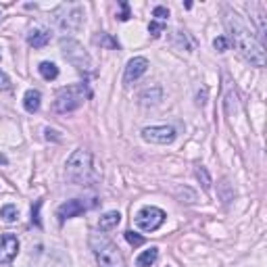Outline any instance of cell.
<instances>
[{
  "instance_id": "1",
  "label": "cell",
  "mask_w": 267,
  "mask_h": 267,
  "mask_svg": "<svg viewBox=\"0 0 267 267\" xmlns=\"http://www.w3.org/2000/svg\"><path fill=\"white\" fill-rule=\"evenodd\" d=\"M225 28L230 32V40L234 44V48L242 55L250 65L255 67H263L265 65V48L261 44L259 38L252 34V30L240 19L238 13H227L225 17Z\"/></svg>"
},
{
  "instance_id": "2",
  "label": "cell",
  "mask_w": 267,
  "mask_h": 267,
  "mask_svg": "<svg viewBox=\"0 0 267 267\" xmlns=\"http://www.w3.org/2000/svg\"><path fill=\"white\" fill-rule=\"evenodd\" d=\"M65 177L69 184L75 186H84L92 180V155L90 150H75L73 155L67 159L65 165Z\"/></svg>"
},
{
  "instance_id": "3",
  "label": "cell",
  "mask_w": 267,
  "mask_h": 267,
  "mask_svg": "<svg viewBox=\"0 0 267 267\" xmlns=\"http://www.w3.org/2000/svg\"><path fill=\"white\" fill-rule=\"evenodd\" d=\"M90 244L100 267H125V259L119 246L115 242H111L105 234H92Z\"/></svg>"
},
{
  "instance_id": "4",
  "label": "cell",
  "mask_w": 267,
  "mask_h": 267,
  "mask_svg": "<svg viewBox=\"0 0 267 267\" xmlns=\"http://www.w3.org/2000/svg\"><path fill=\"white\" fill-rule=\"evenodd\" d=\"M86 98H88V92H86L84 84H73V86L63 88V90L57 94L53 109L57 113H61V115H65V113H73L75 109H80L84 105Z\"/></svg>"
},
{
  "instance_id": "5",
  "label": "cell",
  "mask_w": 267,
  "mask_h": 267,
  "mask_svg": "<svg viewBox=\"0 0 267 267\" xmlns=\"http://www.w3.org/2000/svg\"><path fill=\"white\" fill-rule=\"evenodd\" d=\"M53 21L61 32H75L82 25V9L73 5H63L55 11Z\"/></svg>"
},
{
  "instance_id": "6",
  "label": "cell",
  "mask_w": 267,
  "mask_h": 267,
  "mask_svg": "<svg viewBox=\"0 0 267 267\" xmlns=\"http://www.w3.org/2000/svg\"><path fill=\"white\" fill-rule=\"evenodd\" d=\"M163 221H165V213L157 207H144V209H140L138 215H136V225L144 232L159 230V227L163 225Z\"/></svg>"
},
{
  "instance_id": "7",
  "label": "cell",
  "mask_w": 267,
  "mask_h": 267,
  "mask_svg": "<svg viewBox=\"0 0 267 267\" xmlns=\"http://www.w3.org/2000/svg\"><path fill=\"white\" fill-rule=\"evenodd\" d=\"M63 55H65V59L69 63H73L78 69H90L92 67V61L90 57H88L84 53V48L78 44V42H73V40H63Z\"/></svg>"
},
{
  "instance_id": "8",
  "label": "cell",
  "mask_w": 267,
  "mask_h": 267,
  "mask_svg": "<svg viewBox=\"0 0 267 267\" xmlns=\"http://www.w3.org/2000/svg\"><path fill=\"white\" fill-rule=\"evenodd\" d=\"M142 138L150 144H169L175 138V130L169 125H152L142 130Z\"/></svg>"
},
{
  "instance_id": "9",
  "label": "cell",
  "mask_w": 267,
  "mask_h": 267,
  "mask_svg": "<svg viewBox=\"0 0 267 267\" xmlns=\"http://www.w3.org/2000/svg\"><path fill=\"white\" fill-rule=\"evenodd\" d=\"M92 205H86L84 200L80 198H73V200H67L57 209V215H59V221H65V219H71V217H78L84 211H88Z\"/></svg>"
},
{
  "instance_id": "10",
  "label": "cell",
  "mask_w": 267,
  "mask_h": 267,
  "mask_svg": "<svg viewBox=\"0 0 267 267\" xmlns=\"http://www.w3.org/2000/svg\"><path fill=\"white\" fill-rule=\"evenodd\" d=\"M19 252V240L13 234L0 236V263H11Z\"/></svg>"
},
{
  "instance_id": "11",
  "label": "cell",
  "mask_w": 267,
  "mask_h": 267,
  "mask_svg": "<svg viewBox=\"0 0 267 267\" xmlns=\"http://www.w3.org/2000/svg\"><path fill=\"white\" fill-rule=\"evenodd\" d=\"M148 69V61L144 57H134L130 63H128V67H125V75H123V82L125 84H132L136 80H140L142 75L146 73Z\"/></svg>"
},
{
  "instance_id": "12",
  "label": "cell",
  "mask_w": 267,
  "mask_h": 267,
  "mask_svg": "<svg viewBox=\"0 0 267 267\" xmlns=\"http://www.w3.org/2000/svg\"><path fill=\"white\" fill-rule=\"evenodd\" d=\"M119 221H121V213L119 211H109V213H105L103 217H100L98 230L100 232H109V230H113V227H117Z\"/></svg>"
},
{
  "instance_id": "13",
  "label": "cell",
  "mask_w": 267,
  "mask_h": 267,
  "mask_svg": "<svg viewBox=\"0 0 267 267\" xmlns=\"http://www.w3.org/2000/svg\"><path fill=\"white\" fill-rule=\"evenodd\" d=\"M28 42L34 48H42V46H46L50 42V32H46V30H32L30 36H28Z\"/></svg>"
},
{
  "instance_id": "14",
  "label": "cell",
  "mask_w": 267,
  "mask_h": 267,
  "mask_svg": "<svg viewBox=\"0 0 267 267\" xmlns=\"http://www.w3.org/2000/svg\"><path fill=\"white\" fill-rule=\"evenodd\" d=\"M40 100H42V94L38 90H28L23 96V107L28 113H36L38 109H40Z\"/></svg>"
},
{
  "instance_id": "15",
  "label": "cell",
  "mask_w": 267,
  "mask_h": 267,
  "mask_svg": "<svg viewBox=\"0 0 267 267\" xmlns=\"http://www.w3.org/2000/svg\"><path fill=\"white\" fill-rule=\"evenodd\" d=\"M157 257H159V248H157V246H150L148 250H144L142 255L136 259V265H138V267H150L152 263L157 261Z\"/></svg>"
},
{
  "instance_id": "16",
  "label": "cell",
  "mask_w": 267,
  "mask_h": 267,
  "mask_svg": "<svg viewBox=\"0 0 267 267\" xmlns=\"http://www.w3.org/2000/svg\"><path fill=\"white\" fill-rule=\"evenodd\" d=\"M38 69H40V75H42V78H44V80H48V82L59 78V67L55 65V63L44 61V63H40V67H38Z\"/></svg>"
},
{
  "instance_id": "17",
  "label": "cell",
  "mask_w": 267,
  "mask_h": 267,
  "mask_svg": "<svg viewBox=\"0 0 267 267\" xmlns=\"http://www.w3.org/2000/svg\"><path fill=\"white\" fill-rule=\"evenodd\" d=\"M0 217L11 223V221H15V219L19 217V211H17L15 205H5L3 209H0Z\"/></svg>"
},
{
  "instance_id": "18",
  "label": "cell",
  "mask_w": 267,
  "mask_h": 267,
  "mask_svg": "<svg viewBox=\"0 0 267 267\" xmlns=\"http://www.w3.org/2000/svg\"><path fill=\"white\" fill-rule=\"evenodd\" d=\"M196 177H198V182L202 184V188L205 190H211V175H209V171H207V167H196Z\"/></svg>"
},
{
  "instance_id": "19",
  "label": "cell",
  "mask_w": 267,
  "mask_h": 267,
  "mask_svg": "<svg viewBox=\"0 0 267 267\" xmlns=\"http://www.w3.org/2000/svg\"><path fill=\"white\" fill-rule=\"evenodd\" d=\"M125 240H128V242H130L134 248H138V246L144 244V236H140V234H136V232H132V230L125 232Z\"/></svg>"
},
{
  "instance_id": "20",
  "label": "cell",
  "mask_w": 267,
  "mask_h": 267,
  "mask_svg": "<svg viewBox=\"0 0 267 267\" xmlns=\"http://www.w3.org/2000/svg\"><path fill=\"white\" fill-rule=\"evenodd\" d=\"M163 30H165V23H161V21H150V25H148V32L152 38H159L163 34Z\"/></svg>"
},
{
  "instance_id": "21",
  "label": "cell",
  "mask_w": 267,
  "mask_h": 267,
  "mask_svg": "<svg viewBox=\"0 0 267 267\" xmlns=\"http://www.w3.org/2000/svg\"><path fill=\"white\" fill-rule=\"evenodd\" d=\"M40 207H42V200H36V205L32 207V221L36 225H42V221H40Z\"/></svg>"
},
{
  "instance_id": "22",
  "label": "cell",
  "mask_w": 267,
  "mask_h": 267,
  "mask_svg": "<svg viewBox=\"0 0 267 267\" xmlns=\"http://www.w3.org/2000/svg\"><path fill=\"white\" fill-rule=\"evenodd\" d=\"M152 15L157 17V21H161V23H165V19L169 17V11L165 9V7H157L155 11H152Z\"/></svg>"
},
{
  "instance_id": "23",
  "label": "cell",
  "mask_w": 267,
  "mask_h": 267,
  "mask_svg": "<svg viewBox=\"0 0 267 267\" xmlns=\"http://www.w3.org/2000/svg\"><path fill=\"white\" fill-rule=\"evenodd\" d=\"M213 46H215V48H217V50H219V53H223V50L227 48V40H225V38H223V36H219V38H215V40H213Z\"/></svg>"
},
{
  "instance_id": "24",
  "label": "cell",
  "mask_w": 267,
  "mask_h": 267,
  "mask_svg": "<svg viewBox=\"0 0 267 267\" xmlns=\"http://www.w3.org/2000/svg\"><path fill=\"white\" fill-rule=\"evenodd\" d=\"M130 19V5L128 3H121V15H119V21H128Z\"/></svg>"
},
{
  "instance_id": "25",
  "label": "cell",
  "mask_w": 267,
  "mask_h": 267,
  "mask_svg": "<svg viewBox=\"0 0 267 267\" xmlns=\"http://www.w3.org/2000/svg\"><path fill=\"white\" fill-rule=\"evenodd\" d=\"M9 86H11V80L7 78V73L0 71V90H7Z\"/></svg>"
}]
</instances>
